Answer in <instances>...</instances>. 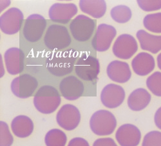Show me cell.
<instances>
[{
    "instance_id": "cb8c5ba5",
    "label": "cell",
    "mask_w": 161,
    "mask_h": 146,
    "mask_svg": "<svg viewBox=\"0 0 161 146\" xmlns=\"http://www.w3.org/2000/svg\"><path fill=\"white\" fill-rule=\"evenodd\" d=\"M67 137L64 132L59 129H52L47 132L45 137L47 146H65Z\"/></svg>"
},
{
    "instance_id": "f1b7e54d",
    "label": "cell",
    "mask_w": 161,
    "mask_h": 146,
    "mask_svg": "<svg viewBox=\"0 0 161 146\" xmlns=\"http://www.w3.org/2000/svg\"><path fill=\"white\" fill-rule=\"evenodd\" d=\"M142 146H161V132L153 131L147 133L144 137Z\"/></svg>"
},
{
    "instance_id": "6da1fadb",
    "label": "cell",
    "mask_w": 161,
    "mask_h": 146,
    "mask_svg": "<svg viewBox=\"0 0 161 146\" xmlns=\"http://www.w3.org/2000/svg\"><path fill=\"white\" fill-rule=\"evenodd\" d=\"M77 52L74 49L58 51L50 56L46 62L48 71L53 75L63 77L72 73Z\"/></svg>"
},
{
    "instance_id": "2e32d148",
    "label": "cell",
    "mask_w": 161,
    "mask_h": 146,
    "mask_svg": "<svg viewBox=\"0 0 161 146\" xmlns=\"http://www.w3.org/2000/svg\"><path fill=\"white\" fill-rule=\"evenodd\" d=\"M115 138L120 146H137L141 140V132L137 126L125 124L118 128Z\"/></svg>"
},
{
    "instance_id": "8fae6325",
    "label": "cell",
    "mask_w": 161,
    "mask_h": 146,
    "mask_svg": "<svg viewBox=\"0 0 161 146\" xmlns=\"http://www.w3.org/2000/svg\"><path fill=\"white\" fill-rule=\"evenodd\" d=\"M58 125L66 131H72L79 124L80 113L76 106L66 104L60 108L56 115Z\"/></svg>"
},
{
    "instance_id": "484cf974",
    "label": "cell",
    "mask_w": 161,
    "mask_h": 146,
    "mask_svg": "<svg viewBox=\"0 0 161 146\" xmlns=\"http://www.w3.org/2000/svg\"><path fill=\"white\" fill-rule=\"evenodd\" d=\"M143 24L147 30L161 34V12L146 15L144 18Z\"/></svg>"
},
{
    "instance_id": "8992f818",
    "label": "cell",
    "mask_w": 161,
    "mask_h": 146,
    "mask_svg": "<svg viewBox=\"0 0 161 146\" xmlns=\"http://www.w3.org/2000/svg\"><path fill=\"white\" fill-rule=\"evenodd\" d=\"M75 72L82 80L92 81L97 77L100 72L99 61L90 54H84L75 64Z\"/></svg>"
},
{
    "instance_id": "83f0119b",
    "label": "cell",
    "mask_w": 161,
    "mask_h": 146,
    "mask_svg": "<svg viewBox=\"0 0 161 146\" xmlns=\"http://www.w3.org/2000/svg\"><path fill=\"white\" fill-rule=\"evenodd\" d=\"M14 142V138L10 131L8 124L0 122V146H11Z\"/></svg>"
},
{
    "instance_id": "603a6c76",
    "label": "cell",
    "mask_w": 161,
    "mask_h": 146,
    "mask_svg": "<svg viewBox=\"0 0 161 146\" xmlns=\"http://www.w3.org/2000/svg\"><path fill=\"white\" fill-rule=\"evenodd\" d=\"M80 10L95 19L102 18L106 12V3L104 0H80Z\"/></svg>"
},
{
    "instance_id": "3957f363",
    "label": "cell",
    "mask_w": 161,
    "mask_h": 146,
    "mask_svg": "<svg viewBox=\"0 0 161 146\" xmlns=\"http://www.w3.org/2000/svg\"><path fill=\"white\" fill-rule=\"evenodd\" d=\"M90 127L93 133L97 136L110 135L117 127L116 118L108 110L97 111L90 118Z\"/></svg>"
},
{
    "instance_id": "ffe728a7",
    "label": "cell",
    "mask_w": 161,
    "mask_h": 146,
    "mask_svg": "<svg viewBox=\"0 0 161 146\" xmlns=\"http://www.w3.org/2000/svg\"><path fill=\"white\" fill-rule=\"evenodd\" d=\"M34 125L31 118L25 115H18L11 122V129L17 137L24 138L29 137L34 131Z\"/></svg>"
},
{
    "instance_id": "f546056e",
    "label": "cell",
    "mask_w": 161,
    "mask_h": 146,
    "mask_svg": "<svg viewBox=\"0 0 161 146\" xmlns=\"http://www.w3.org/2000/svg\"><path fill=\"white\" fill-rule=\"evenodd\" d=\"M137 3L139 7L146 12H152L161 9V0H155V1L138 0Z\"/></svg>"
},
{
    "instance_id": "7a4b0ae2",
    "label": "cell",
    "mask_w": 161,
    "mask_h": 146,
    "mask_svg": "<svg viewBox=\"0 0 161 146\" xmlns=\"http://www.w3.org/2000/svg\"><path fill=\"white\" fill-rule=\"evenodd\" d=\"M34 105L36 110L43 114L54 112L61 102L59 93L52 86L45 85L40 88L34 97Z\"/></svg>"
},
{
    "instance_id": "d4e9b609",
    "label": "cell",
    "mask_w": 161,
    "mask_h": 146,
    "mask_svg": "<svg viewBox=\"0 0 161 146\" xmlns=\"http://www.w3.org/2000/svg\"><path fill=\"white\" fill-rule=\"evenodd\" d=\"M110 16L116 23L123 24L128 22L132 16L131 9L123 5L114 7L110 11Z\"/></svg>"
},
{
    "instance_id": "7402d4cb",
    "label": "cell",
    "mask_w": 161,
    "mask_h": 146,
    "mask_svg": "<svg viewBox=\"0 0 161 146\" xmlns=\"http://www.w3.org/2000/svg\"><path fill=\"white\" fill-rule=\"evenodd\" d=\"M141 48L152 54H157L161 50V35H155L144 30H139L136 34Z\"/></svg>"
},
{
    "instance_id": "44dd1931",
    "label": "cell",
    "mask_w": 161,
    "mask_h": 146,
    "mask_svg": "<svg viewBox=\"0 0 161 146\" xmlns=\"http://www.w3.org/2000/svg\"><path fill=\"white\" fill-rule=\"evenodd\" d=\"M151 95L144 88H137L133 91L128 98V105L134 111L145 109L151 101Z\"/></svg>"
},
{
    "instance_id": "d6a6232c",
    "label": "cell",
    "mask_w": 161,
    "mask_h": 146,
    "mask_svg": "<svg viewBox=\"0 0 161 146\" xmlns=\"http://www.w3.org/2000/svg\"><path fill=\"white\" fill-rule=\"evenodd\" d=\"M154 121H155V123L156 126L161 129V107L159 108L155 114V117H154Z\"/></svg>"
},
{
    "instance_id": "d6986e66",
    "label": "cell",
    "mask_w": 161,
    "mask_h": 146,
    "mask_svg": "<svg viewBox=\"0 0 161 146\" xmlns=\"http://www.w3.org/2000/svg\"><path fill=\"white\" fill-rule=\"evenodd\" d=\"M155 62L153 57L146 52L137 54L131 61V67L137 75L146 76L155 68Z\"/></svg>"
},
{
    "instance_id": "7c38bea8",
    "label": "cell",
    "mask_w": 161,
    "mask_h": 146,
    "mask_svg": "<svg viewBox=\"0 0 161 146\" xmlns=\"http://www.w3.org/2000/svg\"><path fill=\"white\" fill-rule=\"evenodd\" d=\"M116 35L117 30L114 26L102 23L97 26L96 33L92 41V45L97 51H106L110 48Z\"/></svg>"
},
{
    "instance_id": "5bb4252c",
    "label": "cell",
    "mask_w": 161,
    "mask_h": 146,
    "mask_svg": "<svg viewBox=\"0 0 161 146\" xmlns=\"http://www.w3.org/2000/svg\"><path fill=\"white\" fill-rule=\"evenodd\" d=\"M62 96L68 100H75L81 97L85 91L83 83L77 77L70 75L63 78L59 83Z\"/></svg>"
},
{
    "instance_id": "52a82bcc",
    "label": "cell",
    "mask_w": 161,
    "mask_h": 146,
    "mask_svg": "<svg viewBox=\"0 0 161 146\" xmlns=\"http://www.w3.org/2000/svg\"><path fill=\"white\" fill-rule=\"evenodd\" d=\"M47 26V21L42 15L34 14L25 20L23 30V36L26 41L35 43L42 37Z\"/></svg>"
},
{
    "instance_id": "5b68a950",
    "label": "cell",
    "mask_w": 161,
    "mask_h": 146,
    "mask_svg": "<svg viewBox=\"0 0 161 146\" xmlns=\"http://www.w3.org/2000/svg\"><path fill=\"white\" fill-rule=\"evenodd\" d=\"M96 21L85 15H78L70 24L69 28L75 40L79 42L88 41L96 29Z\"/></svg>"
},
{
    "instance_id": "30bf717a",
    "label": "cell",
    "mask_w": 161,
    "mask_h": 146,
    "mask_svg": "<svg viewBox=\"0 0 161 146\" xmlns=\"http://www.w3.org/2000/svg\"><path fill=\"white\" fill-rule=\"evenodd\" d=\"M138 50V45L136 39L130 34H121L114 43L112 51L115 57L119 59L127 60L135 55Z\"/></svg>"
},
{
    "instance_id": "ba28073f",
    "label": "cell",
    "mask_w": 161,
    "mask_h": 146,
    "mask_svg": "<svg viewBox=\"0 0 161 146\" xmlns=\"http://www.w3.org/2000/svg\"><path fill=\"white\" fill-rule=\"evenodd\" d=\"M38 86L37 79L27 73L21 75L12 80L10 88L15 96L20 99L31 97Z\"/></svg>"
},
{
    "instance_id": "4dcf8cb0",
    "label": "cell",
    "mask_w": 161,
    "mask_h": 146,
    "mask_svg": "<svg viewBox=\"0 0 161 146\" xmlns=\"http://www.w3.org/2000/svg\"><path fill=\"white\" fill-rule=\"evenodd\" d=\"M93 146H118L115 140L111 138H101L97 139Z\"/></svg>"
},
{
    "instance_id": "9c48e42d",
    "label": "cell",
    "mask_w": 161,
    "mask_h": 146,
    "mask_svg": "<svg viewBox=\"0 0 161 146\" xmlns=\"http://www.w3.org/2000/svg\"><path fill=\"white\" fill-rule=\"evenodd\" d=\"M23 19L21 10L16 7L10 8L0 17V29L7 35L16 34L21 29Z\"/></svg>"
},
{
    "instance_id": "4fadbf2b",
    "label": "cell",
    "mask_w": 161,
    "mask_h": 146,
    "mask_svg": "<svg viewBox=\"0 0 161 146\" xmlns=\"http://www.w3.org/2000/svg\"><path fill=\"white\" fill-rule=\"evenodd\" d=\"M125 91L122 86L116 84L105 86L101 92V101L105 107L114 109L123 104L125 99Z\"/></svg>"
},
{
    "instance_id": "e0dca14e",
    "label": "cell",
    "mask_w": 161,
    "mask_h": 146,
    "mask_svg": "<svg viewBox=\"0 0 161 146\" xmlns=\"http://www.w3.org/2000/svg\"><path fill=\"white\" fill-rule=\"evenodd\" d=\"M4 59L9 74L16 75L23 71L25 55L20 48L13 47L7 50L4 54Z\"/></svg>"
},
{
    "instance_id": "1f68e13d",
    "label": "cell",
    "mask_w": 161,
    "mask_h": 146,
    "mask_svg": "<svg viewBox=\"0 0 161 146\" xmlns=\"http://www.w3.org/2000/svg\"><path fill=\"white\" fill-rule=\"evenodd\" d=\"M68 146H90V145L85 138L75 137L70 140Z\"/></svg>"
},
{
    "instance_id": "4316f807",
    "label": "cell",
    "mask_w": 161,
    "mask_h": 146,
    "mask_svg": "<svg viewBox=\"0 0 161 146\" xmlns=\"http://www.w3.org/2000/svg\"><path fill=\"white\" fill-rule=\"evenodd\" d=\"M146 86L153 95L161 97V72H155L147 78Z\"/></svg>"
},
{
    "instance_id": "836d02e7",
    "label": "cell",
    "mask_w": 161,
    "mask_h": 146,
    "mask_svg": "<svg viewBox=\"0 0 161 146\" xmlns=\"http://www.w3.org/2000/svg\"><path fill=\"white\" fill-rule=\"evenodd\" d=\"M157 65L160 70H161V53L157 57Z\"/></svg>"
},
{
    "instance_id": "9a60e30c",
    "label": "cell",
    "mask_w": 161,
    "mask_h": 146,
    "mask_svg": "<svg viewBox=\"0 0 161 146\" xmlns=\"http://www.w3.org/2000/svg\"><path fill=\"white\" fill-rule=\"evenodd\" d=\"M77 7L74 3H56L49 8L48 16L53 22L67 24L77 14Z\"/></svg>"
},
{
    "instance_id": "277c9868",
    "label": "cell",
    "mask_w": 161,
    "mask_h": 146,
    "mask_svg": "<svg viewBox=\"0 0 161 146\" xmlns=\"http://www.w3.org/2000/svg\"><path fill=\"white\" fill-rule=\"evenodd\" d=\"M72 42L70 33L64 26L52 24L44 36V43L51 50H63L69 47Z\"/></svg>"
},
{
    "instance_id": "ac0fdd59",
    "label": "cell",
    "mask_w": 161,
    "mask_h": 146,
    "mask_svg": "<svg viewBox=\"0 0 161 146\" xmlns=\"http://www.w3.org/2000/svg\"><path fill=\"white\" fill-rule=\"evenodd\" d=\"M106 73L111 81L120 84L128 82L131 77L129 64L118 60L113 61L108 65Z\"/></svg>"
}]
</instances>
